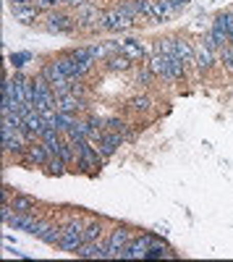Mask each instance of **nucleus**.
Wrapping results in <instances>:
<instances>
[{
	"instance_id": "f03ea898",
	"label": "nucleus",
	"mask_w": 233,
	"mask_h": 262,
	"mask_svg": "<svg viewBox=\"0 0 233 262\" xmlns=\"http://www.w3.org/2000/svg\"><path fill=\"white\" fill-rule=\"evenodd\" d=\"M45 32H50V34H76L79 32L76 16L60 11V8L53 11V13H45Z\"/></svg>"
},
{
	"instance_id": "412c9836",
	"label": "nucleus",
	"mask_w": 233,
	"mask_h": 262,
	"mask_svg": "<svg viewBox=\"0 0 233 262\" xmlns=\"http://www.w3.org/2000/svg\"><path fill=\"white\" fill-rule=\"evenodd\" d=\"M66 139H68V142H81V139H89V123H87V118H79V121L71 126V131L66 134Z\"/></svg>"
},
{
	"instance_id": "72a5a7b5",
	"label": "nucleus",
	"mask_w": 233,
	"mask_h": 262,
	"mask_svg": "<svg viewBox=\"0 0 233 262\" xmlns=\"http://www.w3.org/2000/svg\"><path fill=\"white\" fill-rule=\"evenodd\" d=\"M34 6L42 11V13H53L60 8V0H34Z\"/></svg>"
},
{
	"instance_id": "e433bc0d",
	"label": "nucleus",
	"mask_w": 233,
	"mask_h": 262,
	"mask_svg": "<svg viewBox=\"0 0 233 262\" xmlns=\"http://www.w3.org/2000/svg\"><path fill=\"white\" fill-rule=\"evenodd\" d=\"M6 3L13 8V6H32L34 3V0H6Z\"/></svg>"
},
{
	"instance_id": "7ed1b4c3",
	"label": "nucleus",
	"mask_w": 233,
	"mask_h": 262,
	"mask_svg": "<svg viewBox=\"0 0 233 262\" xmlns=\"http://www.w3.org/2000/svg\"><path fill=\"white\" fill-rule=\"evenodd\" d=\"M74 16H76L79 32H102V29H100V16H102V11H100L97 3H92V0H89V3H84L81 8H76Z\"/></svg>"
},
{
	"instance_id": "2eb2a0df",
	"label": "nucleus",
	"mask_w": 233,
	"mask_h": 262,
	"mask_svg": "<svg viewBox=\"0 0 233 262\" xmlns=\"http://www.w3.org/2000/svg\"><path fill=\"white\" fill-rule=\"evenodd\" d=\"M147 66L155 71L157 79H165V81H171V63H168V55L162 53H155L150 60H147Z\"/></svg>"
},
{
	"instance_id": "39448f33",
	"label": "nucleus",
	"mask_w": 233,
	"mask_h": 262,
	"mask_svg": "<svg viewBox=\"0 0 233 262\" xmlns=\"http://www.w3.org/2000/svg\"><path fill=\"white\" fill-rule=\"evenodd\" d=\"M155 238H157V233H152V231L134 236V238H131V244L118 254V259H144L147 249H150V247L155 244Z\"/></svg>"
},
{
	"instance_id": "6ab92c4d",
	"label": "nucleus",
	"mask_w": 233,
	"mask_h": 262,
	"mask_svg": "<svg viewBox=\"0 0 233 262\" xmlns=\"http://www.w3.org/2000/svg\"><path fill=\"white\" fill-rule=\"evenodd\" d=\"M24 121H27V128L32 131V134H37V137H42V131L48 128V123H45V118H42L39 111H29L24 116Z\"/></svg>"
},
{
	"instance_id": "5701e85b",
	"label": "nucleus",
	"mask_w": 233,
	"mask_h": 262,
	"mask_svg": "<svg viewBox=\"0 0 233 262\" xmlns=\"http://www.w3.org/2000/svg\"><path fill=\"white\" fill-rule=\"evenodd\" d=\"M155 79H157V76H155V71L150 69V66H139V69L134 71V84H136V86H150Z\"/></svg>"
},
{
	"instance_id": "4be33fe9",
	"label": "nucleus",
	"mask_w": 233,
	"mask_h": 262,
	"mask_svg": "<svg viewBox=\"0 0 233 262\" xmlns=\"http://www.w3.org/2000/svg\"><path fill=\"white\" fill-rule=\"evenodd\" d=\"M76 121H79V118H76L74 113H55V123H53V128H58L60 134L66 137L68 131H71V126H74Z\"/></svg>"
},
{
	"instance_id": "2f4dec72",
	"label": "nucleus",
	"mask_w": 233,
	"mask_h": 262,
	"mask_svg": "<svg viewBox=\"0 0 233 262\" xmlns=\"http://www.w3.org/2000/svg\"><path fill=\"white\" fill-rule=\"evenodd\" d=\"M8 60H11V66H13L16 71H21V69H24V66L32 60V53H11Z\"/></svg>"
},
{
	"instance_id": "aec40b11",
	"label": "nucleus",
	"mask_w": 233,
	"mask_h": 262,
	"mask_svg": "<svg viewBox=\"0 0 233 262\" xmlns=\"http://www.w3.org/2000/svg\"><path fill=\"white\" fill-rule=\"evenodd\" d=\"M60 236H63V226L48 223V228L42 231V236H39V242L48 244V247H58V244H60Z\"/></svg>"
},
{
	"instance_id": "a878e982",
	"label": "nucleus",
	"mask_w": 233,
	"mask_h": 262,
	"mask_svg": "<svg viewBox=\"0 0 233 262\" xmlns=\"http://www.w3.org/2000/svg\"><path fill=\"white\" fill-rule=\"evenodd\" d=\"M37 76H42V79H45V81H55V79H60L63 74H60V69H58V66H55V60H50V63H42V69H39V74Z\"/></svg>"
},
{
	"instance_id": "9d476101",
	"label": "nucleus",
	"mask_w": 233,
	"mask_h": 262,
	"mask_svg": "<svg viewBox=\"0 0 233 262\" xmlns=\"http://www.w3.org/2000/svg\"><path fill=\"white\" fill-rule=\"evenodd\" d=\"M11 16H13L16 24L29 27V24H37L39 16H45V13H42V11L32 3V6H13V8H11Z\"/></svg>"
},
{
	"instance_id": "f8f14e48",
	"label": "nucleus",
	"mask_w": 233,
	"mask_h": 262,
	"mask_svg": "<svg viewBox=\"0 0 233 262\" xmlns=\"http://www.w3.org/2000/svg\"><path fill=\"white\" fill-rule=\"evenodd\" d=\"M11 207H13V212H29V215H37L39 202H37V196H32V194L16 191V196L11 200Z\"/></svg>"
},
{
	"instance_id": "9b49d317",
	"label": "nucleus",
	"mask_w": 233,
	"mask_h": 262,
	"mask_svg": "<svg viewBox=\"0 0 233 262\" xmlns=\"http://www.w3.org/2000/svg\"><path fill=\"white\" fill-rule=\"evenodd\" d=\"M126 144V139H123V134H118V131H108L105 128V134H102V139L97 142V147H100V152L105 158H110V155H115L118 152V147H123Z\"/></svg>"
},
{
	"instance_id": "4c0bfd02",
	"label": "nucleus",
	"mask_w": 233,
	"mask_h": 262,
	"mask_svg": "<svg viewBox=\"0 0 233 262\" xmlns=\"http://www.w3.org/2000/svg\"><path fill=\"white\" fill-rule=\"evenodd\" d=\"M178 3H181V6H189V3H192V0H178Z\"/></svg>"
},
{
	"instance_id": "1a4fd4ad",
	"label": "nucleus",
	"mask_w": 233,
	"mask_h": 262,
	"mask_svg": "<svg viewBox=\"0 0 233 262\" xmlns=\"http://www.w3.org/2000/svg\"><path fill=\"white\" fill-rule=\"evenodd\" d=\"M121 55H126L129 60H134V63H139V60H144L147 55H150V50H147V45L142 39H134V37H126V39H121Z\"/></svg>"
},
{
	"instance_id": "c9c22d12",
	"label": "nucleus",
	"mask_w": 233,
	"mask_h": 262,
	"mask_svg": "<svg viewBox=\"0 0 233 262\" xmlns=\"http://www.w3.org/2000/svg\"><path fill=\"white\" fill-rule=\"evenodd\" d=\"M84 3H89V0H60V6H63V8H74V11L81 8Z\"/></svg>"
},
{
	"instance_id": "cd10ccee",
	"label": "nucleus",
	"mask_w": 233,
	"mask_h": 262,
	"mask_svg": "<svg viewBox=\"0 0 233 262\" xmlns=\"http://www.w3.org/2000/svg\"><path fill=\"white\" fill-rule=\"evenodd\" d=\"M157 53L168 55V58H176V37H162L157 39Z\"/></svg>"
},
{
	"instance_id": "f704fd0d",
	"label": "nucleus",
	"mask_w": 233,
	"mask_h": 262,
	"mask_svg": "<svg viewBox=\"0 0 233 262\" xmlns=\"http://www.w3.org/2000/svg\"><path fill=\"white\" fill-rule=\"evenodd\" d=\"M105 121H108V118H100V116H87L89 128H105Z\"/></svg>"
},
{
	"instance_id": "c85d7f7f",
	"label": "nucleus",
	"mask_w": 233,
	"mask_h": 262,
	"mask_svg": "<svg viewBox=\"0 0 233 262\" xmlns=\"http://www.w3.org/2000/svg\"><path fill=\"white\" fill-rule=\"evenodd\" d=\"M162 257L168 259V257H176V254H173L171 247H150L144 254V259H162Z\"/></svg>"
},
{
	"instance_id": "20e7f679",
	"label": "nucleus",
	"mask_w": 233,
	"mask_h": 262,
	"mask_svg": "<svg viewBox=\"0 0 233 262\" xmlns=\"http://www.w3.org/2000/svg\"><path fill=\"white\" fill-rule=\"evenodd\" d=\"M50 158H53V152L48 149V144L45 142H34V144L27 147L24 155L18 158V163L24 168H29V170H34V168H45Z\"/></svg>"
},
{
	"instance_id": "473e14b6",
	"label": "nucleus",
	"mask_w": 233,
	"mask_h": 262,
	"mask_svg": "<svg viewBox=\"0 0 233 262\" xmlns=\"http://www.w3.org/2000/svg\"><path fill=\"white\" fill-rule=\"evenodd\" d=\"M89 48V53H92V58L97 60V63H105L108 60V50H105V42H92V45H87Z\"/></svg>"
},
{
	"instance_id": "7c9ffc66",
	"label": "nucleus",
	"mask_w": 233,
	"mask_h": 262,
	"mask_svg": "<svg viewBox=\"0 0 233 262\" xmlns=\"http://www.w3.org/2000/svg\"><path fill=\"white\" fill-rule=\"evenodd\" d=\"M218 60L225 66V69L233 74V45H225V48H220L218 50Z\"/></svg>"
},
{
	"instance_id": "423d86ee",
	"label": "nucleus",
	"mask_w": 233,
	"mask_h": 262,
	"mask_svg": "<svg viewBox=\"0 0 233 262\" xmlns=\"http://www.w3.org/2000/svg\"><path fill=\"white\" fill-rule=\"evenodd\" d=\"M55 107V92L50 81H45L42 76H34V111H50Z\"/></svg>"
},
{
	"instance_id": "393cba45",
	"label": "nucleus",
	"mask_w": 233,
	"mask_h": 262,
	"mask_svg": "<svg viewBox=\"0 0 233 262\" xmlns=\"http://www.w3.org/2000/svg\"><path fill=\"white\" fill-rule=\"evenodd\" d=\"M168 63H171V81H183L189 66L183 60H178V58H168Z\"/></svg>"
},
{
	"instance_id": "ddd939ff",
	"label": "nucleus",
	"mask_w": 233,
	"mask_h": 262,
	"mask_svg": "<svg viewBox=\"0 0 233 262\" xmlns=\"http://www.w3.org/2000/svg\"><path fill=\"white\" fill-rule=\"evenodd\" d=\"M84 244V233H79V231H68L66 226H63V236H60V244H58V249L60 252H68V254H76V249Z\"/></svg>"
},
{
	"instance_id": "bb28decb",
	"label": "nucleus",
	"mask_w": 233,
	"mask_h": 262,
	"mask_svg": "<svg viewBox=\"0 0 233 262\" xmlns=\"http://www.w3.org/2000/svg\"><path fill=\"white\" fill-rule=\"evenodd\" d=\"M66 160L63 158H58V155H53L50 160H48V165H45V170L50 173V176H63V173H66Z\"/></svg>"
},
{
	"instance_id": "0eeeda50",
	"label": "nucleus",
	"mask_w": 233,
	"mask_h": 262,
	"mask_svg": "<svg viewBox=\"0 0 233 262\" xmlns=\"http://www.w3.org/2000/svg\"><path fill=\"white\" fill-rule=\"evenodd\" d=\"M131 238H134L131 228H126V226H115V228L110 231V236H108V249H110V257H113V259H118V254L131 244Z\"/></svg>"
},
{
	"instance_id": "dca6fc26",
	"label": "nucleus",
	"mask_w": 233,
	"mask_h": 262,
	"mask_svg": "<svg viewBox=\"0 0 233 262\" xmlns=\"http://www.w3.org/2000/svg\"><path fill=\"white\" fill-rule=\"evenodd\" d=\"M105 69H108L110 74H129L134 69V60H129L126 55H110L108 60H105Z\"/></svg>"
},
{
	"instance_id": "f3484780",
	"label": "nucleus",
	"mask_w": 233,
	"mask_h": 262,
	"mask_svg": "<svg viewBox=\"0 0 233 262\" xmlns=\"http://www.w3.org/2000/svg\"><path fill=\"white\" fill-rule=\"evenodd\" d=\"M152 107V97L150 95H131L126 100V111L129 113H150Z\"/></svg>"
},
{
	"instance_id": "c756f323",
	"label": "nucleus",
	"mask_w": 233,
	"mask_h": 262,
	"mask_svg": "<svg viewBox=\"0 0 233 262\" xmlns=\"http://www.w3.org/2000/svg\"><path fill=\"white\" fill-rule=\"evenodd\" d=\"M71 58H76V60H81V63H97L95 58H92V53H89V48L87 45H81V48H71V50H66Z\"/></svg>"
},
{
	"instance_id": "a211bd4d",
	"label": "nucleus",
	"mask_w": 233,
	"mask_h": 262,
	"mask_svg": "<svg viewBox=\"0 0 233 262\" xmlns=\"http://www.w3.org/2000/svg\"><path fill=\"white\" fill-rule=\"evenodd\" d=\"M176 58L183 60L186 66H194V45L183 37H176Z\"/></svg>"
},
{
	"instance_id": "b1692460",
	"label": "nucleus",
	"mask_w": 233,
	"mask_h": 262,
	"mask_svg": "<svg viewBox=\"0 0 233 262\" xmlns=\"http://www.w3.org/2000/svg\"><path fill=\"white\" fill-rule=\"evenodd\" d=\"M102 231H105L102 221H89L87 226H84V242H100Z\"/></svg>"
},
{
	"instance_id": "6e6552de",
	"label": "nucleus",
	"mask_w": 233,
	"mask_h": 262,
	"mask_svg": "<svg viewBox=\"0 0 233 262\" xmlns=\"http://www.w3.org/2000/svg\"><path fill=\"white\" fill-rule=\"evenodd\" d=\"M218 63L215 58V50L213 48H207L204 42H199V45H194V69L199 74H207V71H213V66Z\"/></svg>"
},
{
	"instance_id": "4468645a",
	"label": "nucleus",
	"mask_w": 233,
	"mask_h": 262,
	"mask_svg": "<svg viewBox=\"0 0 233 262\" xmlns=\"http://www.w3.org/2000/svg\"><path fill=\"white\" fill-rule=\"evenodd\" d=\"M105 128L123 134V139H126V142H134V139H136V131H131V128H129V121L121 118V116H110L108 121H105Z\"/></svg>"
},
{
	"instance_id": "f257e3e1",
	"label": "nucleus",
	"mask_w": 233,
	"mask_h": 262,
	"mask_svg": "<svg viewBox=\"0 0 233 262\" xmlns=\"http://www.w3.org/2000/svg\"><path fill=\"white\" fill-rule=\"evenodd\" d=\"M134 24H136V21H134L129 13H123L118 6L105 8L102 16H100V29L108 32V34H123V32L134 29Z\"/></svg>"
}]
</instances>
